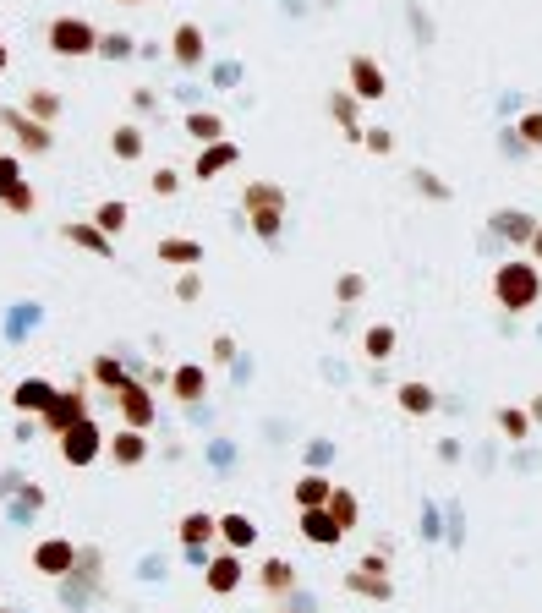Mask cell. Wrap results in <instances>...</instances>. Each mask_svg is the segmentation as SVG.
Instances as JSON below:
<instances>
[{
    "mask_svg": "<svg viewBox=\"0 0 542 613\" xmlns=\"http://www.w3.org/2000/svg\"><path fill=\"white\" fill-rule=\"evenodd\" d=\"M493 302H499L504 312H532L542 302V269H537V258H510V263H499V274H493Z\"/></svg>",
    "mask_w": 542,
    "mask_h": 613,
    "instance_id": "obj_1",
    "label": "cell"
},
{
    "mask_svg": "<svg viewBox=\"0 0 542 613\" xmlns=\"http://www.w3.org/2000/svg\"><path fill=\"white\" fill-rule=\"evenodd\" d=\"M241 208H247V225L258 241H274L285 225V187L280 181H247L241 187Z\"/></svg>",
    "mask_w": 542,
    "mask_h": 613,
    "instance_id": "obj_2",
    "label": "cell"
},
{
    "mask_svg": "<svg viewBox=\"0 0 542 613\" xmlns=\"http://www.w3.org/2000/svg\"><path fill=\"white\" fill-rule=\"evenodd\" d=\"M345 592H351V597H373V603H389V597H395V581H389V559H384V548L367 553L356 570H345Z\"/></svg>",
    "mask_w": 542,
    "mask_h": 613,
    "instance_id": "obj_3",
    "label": "cell"
},
{
    "mask_svg": "<svg viewBox=\"0 0 542 613\" xmlns=\"http://www.w3.org/2000/svg\"><path fill=\"white\" fill-rule=\"evenodd\" d=\"M50 50L66 55V61H83V55H99V28L83 17H55L50 22Z\"/></svg>",
    "mask_w": 542,
    "mask_h": 613,
    "instance_id": "obj_4",
    "label": "cell"
},
{
    "mask_svg": "<svg viewBox=\"0 0 542 613\" xmlns=\"http://www.w3.org/2000/svg\"><path fill=\"white\" fill-rule=\"evenodd\" d=\"M0 126L22 143V154H50V148H55L50 121H39V115H28V110H6V115H0Z\"/></svg>",
    "mask_w": 542,
    "mask_h": 613,
    "instance_id": "obj_5",
    "label": "cell"
},
{
    "mask_svg": "<svg viewBox=\"0 0 542 613\" xmlns=\"http://www.w3.org/2000/svg\"><path fill=\"white\" fill-rule=\"evenodd\" d=\"M105 444H110V438L99 433V427L88 422V416H83V422H77L72 433H61V460H66V466H94V460L105 455Z\"/></svg>",
    "mask_w": 542,
    "mask_h": 613,
    "instance_id": "obj_6",
    "label": "cell"
},
{
    "mask_svg": "<svg viewBox=\"0 0 542 613\" xmlns=\"http://www.w3.org/2000/svg\"><path fill=\"white\" fill-rule=\"evenodd\" d=\"M0 203H6L11 214H33V208H39V192L28 187V176H22V165L11 154H0Z\"/></svg>",
    "mask_w": 542,
    "mask_h": 613,
    "instance_id": "obj_7",
    "label": "cell"
},
{
    "mask_svg": "<svg viewBox=\"0 0 542 613\" xmlns=\"http://www.w3.org/2000/svg\"><path fill=\"white\" fill-rule=\"evenodd\" d=\"M83 416H88V395H83V384H77V389H55V400H50V411H44V416H39V422H44V427H50V433H55V438H61V433H72V427H77V422H83Z\"/></svg>",
    "mask_w": 542,
    "mask_h": 613,
    "instance_id": "obj_8",
    "label": "cell"
},
{
    "mask_svg": "<svg viewBox=\"0 0 542 613\" xmlns=\"http://www.w3.org/2000/svg\"><path fill=\"white\" fill-rule=\"evenodd\" d=\"M115 406H121V422L126 427H154V416H159V406H154V395H148V384H137V378H126L121 389H115Z\"/></svg>",
    "mask_w": 542,
    "mask_h": 613,
    "instance_id": "obj_9",
    "label": "cell"
},
{
    "mask_svg": "<svg viewBox=\"0 0 542 613\" xmlns=\"http://www.w3.org/2000/svg\"><path fill=\"white\" fill-rule=\"evenodd\" d=\"M345 77H351V94L362 104H373V99L389 94V77H384V66H378L373 55H351V61H345Z\"/></svg>",
    "mask_w": 542,
    "mask_h": 613,
    "instance_id": "obj_10",
    "label": "cell"
},
{
    "mask_svg": "<svg viewBox=\"0 0 542 613\" xmlns=\"http://www.w3.org/2000/svg\"><path fill=\"white\" fill-rule=\"evenodd\" d=\"M33 570L50 575V581L72 575V570H77V542H66V537H44L39 548H33Z\"/></svg>",
    "mask_w": 542,
    "mask_h": 613,
    "instance_id": "obj_11",
    "label": "cell"
},
{
    "mask_svg": "<svg viewBox=\"0 0 542 613\" xmlns=\"http://www.w3.org/2000/svg\"><path fill=\"white\" fill-rule=\"evenodd\" d=\"M493 230H499L504 241H510V247H532V236H537V219L532 214H521V208H499V214H493Z\"/></svg>",
    "mask_w": 542,
    "mask_h": 613,
    "instance_id": "obj_12",
    "label": "cell"
},
{
    "mask_svg": "<svg viewBox=\"0 0 542 613\" xmlns=\"http://www.w3.org/2000/svg\"><path fill=\"white\" fill-rule=\"evenodd\" d=\"M105 449H110L115 466H143V460H148V433H143V427H121Z\"/></svg>",
    "mask_w": 542,
    "mask_h": 613,
    "instance_id": "obj_13",
    "label": "cell"
},
{
    "mask_svg": "<svg viewBox=\"0 0 542 613\" xmlns=\"http://www.w3.org/2000/svg\"><path fill=\"white\" fill-rule=\"evenodd\" d=\"M170 55H176V66H203V55H209V44H203V28L198 22H181L176 39H170Z\"/></svg>",
    "mask_w": 542,
    "mask_h": 613,
    "instance_id": "obj_14",
    "label": "cell"
},
{
    "mask_svg": "<svg viewBox=\"0 0 542 613\" xmlns=\"http://www.w3.org/2000/svg\"><path fill=\"white\" fill-rule=\"evenodd\" d=\"M236 159H241V148L225 143V137H219V143H203V154H198V165H192V176H198V181H214L219 170H230Z\"/></svg>",
    "mask_w": 542,
    "mask_h": 613,
    "instance_id": "obj_15",
    "label": "cell"
},
{
    "mask_svg": "<svg viewBox=\"0 0 542 613\" xmlns=\"http://www.w3.org/2000/svg\"><path fill=\"white\" fill-rule=\"evenodd\" d=\"M203 581H209V592H219V597L236 592V586H241V559H236V548H230V553H214L209 570H203Z\"/></svg>",
    "mask_w": 542,
    "mask_h": 613,
    "instance_id": "obj_16",
    "label": "cell"
},
{
    "mask_svg": "<svg viewBox=\"0 0 542 613\" xmlns=\"http://www.w3.org/2000/svg\"><path fill=\"white\" fill-rule=\"evenodd\" d=\"M50 400H55V384H44V378H22L17 395H11V406H17L22 416H44Z\"/></svg>",
    "mask_w": 542,
    "mask_h": 613,
    "instance_id": "obj_17",
    "label": "cell"
},
{
    "mask_svg": "<svg viewBox=\"0 0 542 613\" xmlns=\"http://www.w3.org/2000/svg\"><path fill=\"white\" fill-rule=\"evenodd\" d=\"M214 537H219V520L209 510H192L187 520H181V548H187V553H203Z\"/></svg>",
    "mask_w": 542,
    "mask_h": 613,
    "instance_id": "obj_18",
    "label": "cell"
},
{
    "mask_svg": "<svg viewBox=\"0 0 542 613\" xmlns=\"http://www.w3.org/2000/svg\"><path fill=\"white\" fill-rule=\"evenodd\" d=\"M170 395H176V400H187V406H198V400L209 395V373H203L198 362L176 367V373H170Z\"/></svg>",
    "mask_w": 542,
    "mask_h": 613,
    "instance_id": "obj_19",
    "label": "cell"
},
{
    "mask_svg": "<svg viewBox=\"0 0 542 613\" xmlns=\"http://www.w3.org/2000/svg\"><path fill=\"white\" fill-rule=\"evenodd\" d=\"M302 537L318 542V548H334V542L345 537V526H340L329 510H302Z\"/></svg>",
    "mask_w": 542,
    "mask_h": 613,
    "instance_id": "obj_20",
    "label": "cell"
},
{
    "mask_svg": "<svg viewBox=\"0 0 542 613\" xmlns=\"http://www.w3.org/2000/svg\"><path fill=\"white\" fill-rule=\"evenodd\" d=\"M395 400H400V411H406V416H433V406H438L433 384H417V378H411V384H400Z\"/></svg>",
    "mask_w": 542,
    "mask_h": 613,
    "instance_id": "obj_21",
    "label": "cell"
},
{
    "mask_svg": "<svg viewBox=\"0 0 542 613\" xmlns=\"http://www.w3.org/2000/svg\"><path fill=\"white\" fill-rule=\"evenodd\" d=\"M219 537H225V548H252L258 542V526H252L247 515H219Z\"/></svg>",
    "mask_w": 542,
    "mask_h": 613,
    "instance_id": "obj_22",
    "label": "cell"
},
{
    "mask_svg": "<svg viewBox=\"0 0 542 613\" xmlns=\"http://www.w3.org/2000/svg\"><path fill=\"white\" fill-rule=\"evenodd\" d=\"M329 493H334V482H329V477H318V471H307V477L296 482V504H302V510H324Z\"/></svg>",
    "mask_w": 542,
    "mask_h": 613,
    "instance_id": "obj_23",
    "label": "cell"
},
{
    "mask_svg": "<svg viewBox=\"0 0 542 613\" xmlns=\"http://www.w3.org/2000/svg\"><path fill=\"white\" fill-rule=\"evenodd\" d=\"M61 236L66 241H77V247H83V252H99V258H110V236H105V230H99V225H61Z\"/></svg>",
    "mask_w": 542,
    "mask_h": 613,
    "instance_id": "obj_24",
    "label": "cell"
},
{
    "mask_svg": "<svg viewBox=\"0 0 542 613\" xmlns=\"http://www.w3.org/2000/svg\"><path fill=\"white\" fill-rule=\"evenodd\" d=\"M258 581H263V592H269V597H285V592L296 586V570H291L285 559H269V564L258 570Z\"/></svg>",
    "mask_w": 542,
    "mask_h": 613,
    "instance_id": "obj_25",
    "label": "cell"
},
{
    "mask_svg": "<svg viewBox=\"0 0 542 613\" xmlns=\"http://www.w3.org/2000/svg\"><path fill=\"white\" fill-rule=\"evenodd\" d=\"M324 510H329L334 520H340L345 531H356V520H362V504H356V493H351V488H334Z\"/></svg>",
    "mask_w": 542,
    "mask_h": 613,
    "instance_id": "obj_26",
    "label": "cell"
},
{
    "mask_svg": "<svg viewBox=\"0 0 542 613\" xmlns=\"http://www.w3.org/2000/svg\"><path fill=\"white\" fill-rule=\"evenodd\" d=\"M356 104H362V99H356V94H345V88L329 99V115L340 121V132H345V137H362V132H367V126H356Z\"/></svg>",
    "mask_w": 542,
    "mask_h": 613,
    "instance_id": "obj_27",
    "label": "cell"
},
{
    "mask_svg": "<svg viewBox=\"0 0 542 613\" xmlns=\"http://www.w3.org/2000/svg\"><path fill=\"white\" fill-rule=\"evenodd\" d=\"M159 263H203V247L187 236H165L159 241Z\"/></svg>",
    "mask_w": 542,
    "mask_h": 613,
    "instance_id": "obj_28",
    "label": "cell"
},
{
    "mask_svg": "<svg viewBox=\"0 0 542 613\" xmlns=\"http://www.w3.org/2000/svg\"><path fill=\"white\" fill-rule=\"evenodd\" d=\"M187 137H198V143H219V137H225V121H219L214 110H192L187 115Z\"/></svg>",
    "mask_w": 542,
    "mask_h": 613,
    "instance_id": "obj_29",
    "label": "cell"
},
{
    "mask_svg": "<svg viewBox=\"0 0 542 613\" xmlns=\"http://www.w3.org/2000/svg\"><path fill=\"white\" fill-rule=\"evenodd\" d=\"M362 351L373 356V362H389V356H395V329H389V323H373L367 340H362Z\"/></svg>",
    "mask_w": 542,
    "mask_h": 613,
    "instance_id": "obj_30",
    "label": "cell"
},
{
    "mask_svg": "<svg viewBox=\"0 0 542 613\" xmlns=\"http://www.w3.org/2000/svg\"><path fill=\"white\" fill-rule=\"evenodd\" d=\"M126 219H132V208H126L121 198H110V203H99V214H94V225L105 230V236H121L126 230Z\"/></svg>",
    "mask_w": 542,
    "mask_h": 613,
    "instance_id": "obj_31",
    "label": "cell"
},
{
    "mask_svg": "<svg viewBox=\"0 0 542 613\" xmlns=\"http://www.w3.org/2000/svg\"><path fill=\"white\" fill-rule=\"evenodd\" d=\"M110 154L115 159H143V132H137V126H115V132H110Z\"/></svg>",
    "mask_w": 542,
    "mask_h": 613,
    "instance_id": "obj_32",
    "label": "cell"
},
{
    "mask_svg": "<svg viewBox=\"0 0 542 613\" xmlns=\"http://www.w3.org/2000/svg\"><path fill=\"white\" fill-rule=\"evenodd\" d=\"M499 433H504V438H515V444H521V438H532V411L504 406V411H499Z\"/></svg>",
    "mask_w": 542,
    "mask_h": 613,
    "instance_id": "obj_33",
    "label": "cell"
},
{
    "mask_svg": "<svg viewBox=\"0 0 542 613\" xmlns=\"http://www.w3.org/2000/svg\"><path fill=\"white\" fill-rule=\"evenodd\" d=\"M94 384H105L110 395L126 384V373H121V362H115V356H99V362H94Z\"/></svg>",
    "mask_w": 542,
    "mask_h": 613,
    "instance_id": "obj_34",
    "label": "cell"
},
{
    "mask_svg": "<svg viewBox=\"0 0 542 613\" xmlns=\"http://www.w3.org/2000/svg\"><path fill=\"white\" fill-rule=\"evenodd\" d=\"M28 115H39V121H55V115H61V99L44 94V88H33V94H28Z\"/></svg>",
    "mask_w": 542,
    "mask_h": 613,
    "instance_id": "obj_35",
    "label": "cell"
},
{
    "mask_svg": "<svg viewBox=\"0 0 542 613\" xmlns=\"http://www.w3.org/2000/svg\"><path fill=\"white\" fill-rule=\"evenodd\" d=\"M99 55H110V61H126V55H132V39H126V33H99Z\"/></svg>",
    "mask_w": 542,
    "mask_h": 613,
    "instance_id": "obj_36",
    "label": "cell"
},
{
    "mask_svg": "<svg viewBox=\"0 0 542 613\" xmlns=\"http://www.w3.org/2000/svg\"><path fill=\"white\" fill-rule=\"evenodd\" d=\"M515 132H521V143H526V148H542V110H526Z\"/></svg>",
    "mask_w": 542,
    "mask_h": 613,
    "instance_id": "obj_37",
    "label": "cell"
},
{
    "mask_svg": "<svg viewBox=\"0 0 542 613\" xmlns=\"http://www.w3.org/2000/svg\"><path fill=\"white\" fill-rule=\"evenodd\" d=\"M362 143L373 148V154H395V132H389V126H367Z\"/></svg>",
    "mask_w": 542,
    "mask_h": 613,
    "instance_id": "obj_38",
    "label": "cell"
},
{
    "mask_svg": "<svg viewBox=\"0 0 542 613\" xmlns=\"http://www.w3.org/2000/svg\"><path fill=\"white\" fill-rule=\"evenodd\" d=\"M362 291H367L362 274H340V280H334V296H340V302H362Z\"/></svg>",
    "mask_w": 542,
    "mask_h": 613,
    "instance_id": "obj_39",
    "label": "cell"
},
{
    "mask_svg": "<svg viewBox=\"0 0 542 613\" xmlns=\"http://www.w3.org/2000/svg\"><path fill=\"white\" fill-rule=\"evenodd\" d=\"M198 296H203V280H198V269H187L176 280V302H198Z\"/></svg>",
    "mask_w": 542,
    "mask_h": 613,
    "instance_id": "obj_40",
    "label": "cell"
},
{
    "mask_svg": "<svg viewBox=\"0 0 542 613\" xmlns=\"http://www.w3.org/2000/svg\"><path fill=\"white\" fill-rule=\"evenodd\" d=\"M176 187H181L176 170H154V192H159V198H176Z\"/></svg>",
    "mask_w": 542,
    "mask_h": 613,
    "instance_id": "obj_41",
    "label": "cell"
},
{
    "mask_svg": "<svg viewBox=\"0 0 542 613\" xmlns=\"http://www.w3.org/2000/svg\"><path fill=\"white\" fill-rule=\"evenodd\" d=\"M417 187H422V192H428V198H438V203H444V198H449V187H444V181H433V176H428V170H417Z\"/></svg>",
    "mask_w": 542,
    "mask_h": 613,
    "instance_id": "obj_42",
    "label": "cell"
},
{
    "mask_svg": "<svg viewBox=\"0 0 542 613\" xmlns=\"http://www.w3.org/2000/svg\"><path fill=\"white\" fill-rule=\"evenodd\" d=\"M230 356H236V340H230V334H219V340H214V362H230Z\"/></svg>",
    "mask_w": 542,
    "mask_h": 613,
    "instance_id": "obj_43",
    "label": "cell"
},
{
    "mask_svg": "<svg viewBox=\"0 0 542 613\" xmlns=\"http://www.w3.org/2000/svg\"><path fill=\"white\" fill-rule=\"evenodd\" d=\"M526 258H537V263H542V225H537V236H532V247H526Z\"/></svg>",
    "mask_w": 542,
    "mask_h": 613,
    "instance_id": "obj_44",
    "label": "cell"
},
{
    "mask_svg": "<svg viewBox=\"0 0 542 613\" xmlns=\"http://www.w3.org/2000/svg\"><path fill=\"white\" fill-rule=\"evenodd\" d=\"M532 422H542V395L532 400Z\"/></svg>",
    "mask_w": 542,
    "mask_h": 613,
    "instance_id": "obj_45",
    "label": "cell"
},
{
    "mask_svg": "<svg viewBox=\"0 0 542 613\" xmlns=\"http://www.w3.org/2000/svg\"><path fill=\"white\" fill-rule=\"evenodd\" d=\"M0 72H6V44H0Z\"/></svg>",
    "mask_w": 542,
    "mask_h": 613,
    "instance_id": "obj_46",
    "label": "cell"
},
{
    "mask_svg": "<svg viewBox=\"0 0 542 613\" xmlns=\"http://www.w3.org/2000/svg\"><path fill=\"white\" fill-rule=\"evenodd\" d=\"M115 6H143V0H115Z\"/></svg>",
    "mask_w": 542,
    "mask_h": 613,
    "instance_id": "obj_47",
    "label": "cell"
}]
</instances>
